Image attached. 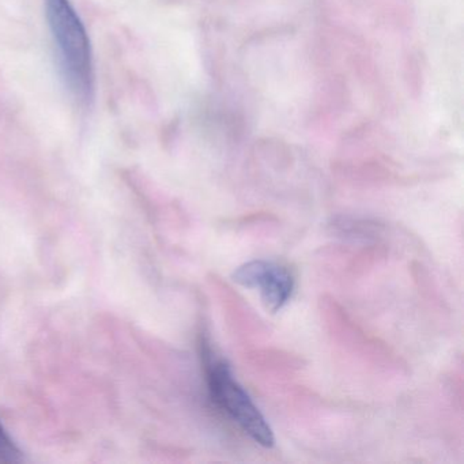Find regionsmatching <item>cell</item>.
Returning <instances> with one entry per match:
<instances>
[{
  "mask_svg": "<svg viewBox=\"0 0 464 464\" xmlns=\"http://www.w3.org/2000/svg\"><path fill=\"white\" fill-rule=\"evenodd\" d=\"M44 10L64 86L78 104L86 107L93 102L96 89L88 31L72 0H44Z\"/></svg>",
  "mask_w": 464,
  "mask_h": 464,
  "instance_id": "6da1fadb",
  "label": "cell"
},
{
  "mask_svg": "<svg viewBox=\"0 0 464 464\" xmlns=\"http://www.w3.org/2000/svg\"><path fill=\"white\" fill-rule=\"evenodd\" d=\"M203 366L208 392L217 406L221 407L255 442L270 448L274 445V433L265 415L249 398L246 391L238 384L229 365L214 354L208 342L200 343Z\"/></svg>",
  "mask_w": 464,
  "mask_h": 464,
  "instance_id": "7a4b0ae2",
  "label": "cell"
},
{
  "mask_svg": "<svg viewBox=\"0 0 464 464\" xmlns=\"http://www.w3.org/2000/svg\"><path fill=\"white\" fill-rule=\"evenodd\" d=\"M232 279L246 289H257L268 311L284 308L295 292V279L285 266L268 260H251L236 268Z\"/></svg>",
  "mask_w": 464,
  "mask_h": 464,
  "instance_id": "3957f363",
  "label": "cell"
},
{
  "mask_svg": "<svg viewBox=\"0 0 464 464\" xmlns=\"http://www.w3.org/2000/svg\"><path fill=\"white\" fill-rule=\"evenodd\" d=\"M0 461L4 463L21 461L20 450L2 425H0Z\"/></svg>",
  "mask_w": 464,
  "mask_h": 464,
  "instance_id": "277c9868",
  "label": "cell"
}]
</instances>
